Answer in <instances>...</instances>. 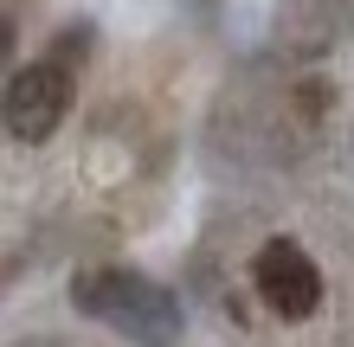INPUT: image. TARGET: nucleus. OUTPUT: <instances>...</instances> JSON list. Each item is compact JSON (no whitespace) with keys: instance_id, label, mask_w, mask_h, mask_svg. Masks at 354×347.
I'll use <instances>...</instances> for the list:
<instances>
[{"instance_id":"obj_1","label":"nucleus","mask_w":354,"mask_h":347,"mask_svg":"<svg viewBox=\"0 0 354 347\" xmlns=\"http://www.w3.org/2000/svg\"><path fill=\"white\" fill-rule=\"evenodd\" d=\"M71 302L97 321L122 328L142 347H174L180 341V302L161 290V283L136 277V270H84L71 283Z\"/></svg>"},{"instance_id":"obj_2","label":"nucleus","mask_w":354,"mask_h":347,"mask_svg":"<svg viewBox=\"0 0 354 347\" xmlns=\"http://www.w3.org/2000/svg\"><path fill=\"white\" fill-rule=\"evenodd\" d=\"M71 110V71L46 58V65H26L7 77V90H0V122H7V135L19 141H46L58 122Z\"/></svg>"},{"instance_id":"obj_3","label":"nucleus","mask_w":354,"mask_h":347,"mask_svg":"<svg viewBox=\"0 0 354 347\" xmlns=\"http://www.w3.org/2000/svg\"><path fill=\"white\" fill-rule=\"evenodd\" d=\"M252 283H258L264 309L283 315V321H303V315L322 309V270H316V257H309L297 238H270L252 257Z\"/></svg>"},{"instance_id":"obj_4","label":"nucleus","mask_w":354,"mask_h":347,"mask_svg":"<svg viewBox=\"0 0 354 347\" xmlns=\"http://www.w3.org/2000/svg\"><path fill=\"white\" fill-rule=\"evenodd\" d=\"M7 58H13V19L0 13V71H7Z\"/></svg>"}]
</instances>
